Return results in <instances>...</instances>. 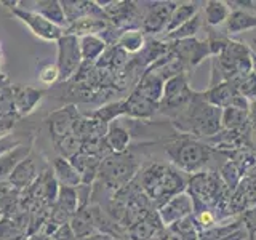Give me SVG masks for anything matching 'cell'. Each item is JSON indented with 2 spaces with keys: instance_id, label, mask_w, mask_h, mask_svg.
Here are the masks:
<instances>
[{
  "instance_id": "1",
  "label": "cell",
  "mask_w": 256,
  "mask_h": 240,
  "mask_svg": "<svg viewBox=\"0 0 256 240\" xmlns=\"http://www.w3.org/2000/svg\"><path fill=\"white\" fill-rule=\"evenodd\" d=\"M140 189L158 208L188 189V178L173 165L154 162L140 172Z\"/></svg>"
},
{
  "instance_id": "2",
  "label": "cell",
  "mask_w": 256,
  "mask_h": 240,
  "mask_svg": "<svg viewBox=\"0 0 256 240\" xmlns=\"http://www.w3.org/2000/svg\"><path fill=\"white\" fill-rule=\"evenodd\" d=\"M213 149L206 146L204 140L192 138L188 134H180L165 142V154L174 168L184 174H196L205 172Z\"/></svg>"
},
{
  "instance_id": "3",
  "label": "cell",
  "mask_w": 256,
  "mask_h": 240,
  "mask_svg": "<svg viewBox=\"0 0 256 240\" xmlns=\"http://www.w3.org/2000/svg\"><path fill=\"white\" fill-rule=\"evenodd\" d=\"M141 172V164L133 154H109L100 164L98 180L104 184V188L114 192L122 190L130 186L134 176Z\"/></svg>"
},
{
  "instance_id": "4",
  "label": "cell",
  "mask_w": 256,
  "mask_h": 240,
  "mask_svg": "<svg viewBox=\"0 0 256 240\" xmlns=\"http://www.w3.org/2000/svg\"><path fill=\"white\" fill-rule=\"evenodd\" d=\"M82 53H80V42L74 36L64 34L58 40V60L56 66L60 69V80H68L82 66Z\"/></svg>"
},
{
  "instance_id": "5",
  "label": "cell",
  "mask_w": 256,
  "mask_h": 240,
  "mask_svg": "<svg viewBox=\"0 0 256 240\" xmlns=\"http://www.w3.org/2000/svg\"><path fill=\"white\" fill-rule=\"evenodd\" d=\"M48 164L40 157L36 152H30V154L22 160V162L18 164V166L14 168L12 176L8 178V182L12 186L22 189V188H29L32 186L40 174H42L45 170H48Z\"/></svg>"
},
{
  "instance_id": "6",
  "label": "cell",
  "mask_w": 256,
  "mask_h": 240,
  "mask_svg": "<svg viewBox=\"0 0 256 240\" xmlns=\"http://www.w3.org/2000/svg\"><path fill=\"white\" fill-rule=\"evenodd\" d=\"M12 13L18 18L20 21H22L26 26L30 29V32L34 36L48 40V42H53V40H58L64 36V30L60 29L58 26H54L50 21H46L44 16H40L38 13H36L34 10H24V8H13Z\"/></svg>"
},
{
  "instance_id": "7",
  "label": "cell",
  "mask_w": 256,
  "mask_h": 240,
  "mask_svg": "<svg viewBox=\"0 0 256 240\" xmlns=\"http://www.w3.org/2000/svg\"><path fill=\"white\" fill-rule=\"evenodd\" d=\"M157 213L160 216V221H162L164 228H172L173 224L178 221L188 218L192 213H194V205H192V198L186 190L181 192V194L172 197L170 200L157 208Z\"/></svg>"
},
{
  "instance_id": "8",
  "label": "cell",
  "mask_w": 256,
  "mask_h": 240,
  "mask_svg": "<svg viewBox=\"0 0 256 240\" xmlns=\"http://www.w3.org/2000/svg\"><path fill=\"white\" fill-rule=\"evenodd\" d=\"M80 118V114L76 106H64L58 110L52 112L50 116L46 117V124L50 128V134H52V141H58L66 138V136L72 134L74 132L76 122Z\"/></svg>"
},
{
  "instance_id": "9",
  "label": "cell",
  "mask_w": 256,
  "mask_h": 240,
  "mask_svg": "<svg viewBox=\"0 0 256 240\" xmlns=\"http://www.w3.org/2000/svg\"><path fill=\"white\" fill-rule=\"evenodd\" d=\"M180 2H156L148 10L142 18V30L146 34L156 36L158 32H165L170 18Z\"/></svg>"
},
{
  "instance_id": "10",
  "label": "cell",
  "mask_w": 256,
  "mask_h": 240,
  "mask_svg": "<svg viewBox=\"0 0 256 240\" xmlns=\"http://www.w3.org/2000/svg\"><path fill=\"white\" fill-rule=\"evenodd\" d=\"M164 229L157 210H150L126 229V236L130 240H150Z\"/></svg>"
},
{
  "instance_id": "11",
  "label": "cell",
  "mask_w": 256,
  "mask_h": 240,
  "mask_svg": "<svg viewBox=\"0 0 256 240\" xmlns=\"http://www.w3.org/2000/svg\"><path fill=\"white\" fill-rule=\"evenodd\" d=\"M237 94L238 92L234 82H222L213 88H206L205 92H200V96L206 104L218 109L230 108L234 100L237 98Z\"/></svg>"
},
{
  "instance_id": "12",
  "label": "cell",
  "mask_w": 256,
  "mask_h": 240,
  "mask_svg": "<svg viewBox=\"0 0 256 240\" xmlns=\"http://www.w3.org/2000/svg\"><path fill=\"white\" fill-rule=\"evenodd\" d=\"M164 88H165V78L162 76L154 70H144L134 92L141 94L142 98H146L156 104H160V101L164 98Z\"/></svg>"
},
{
  "instance_id": "13",
  "label": "cell",
  "mask_w": 256,
  "mask_h": 240,
  "mask_svg": "<svg viewBox=\"0 0 256 240\" xmlns=\"http://www.w3.org/2000/svg\"><path fill=\"white\" fill-rule=\"evenodd\" d=\"M256 29V13L242 10V8H234L230 10L228 21L222 24V32L228 37L236 34H245Z\"/></svg>"
},
{
  "instance_id": "14",
  "label": "cell",
  "mask_w": 256,
  "mask_h": 240,
  "mask_svg": "<svg viewBox=\"0 0 256 240\" xmlns=\"http://www.w3.org/2000/svg\"><path fill=\"white\" fill-rule=\"evenodd\" d=\"M45 92L36 90L32 86H21L14 85V110L20 117H26L30 112H34L36 108L44 100Z\"/></svg>"
},
{
  "instance_id": "15",
  "label": "cell",
  "mask_w": 256,
  "mask_h": 240,
  "mask_svg": "<svg viewBox=\"0 0 256 240\" xmlns=\"http://www.w3.org/2000/svg\"><path fill=\"white\" fill-rule=\"evenodd\" d=\"M256 205V178H244L230 196L232 213H242Z\"/></svg>"
},
{
  "instance_id": "16",
  "label": "cell",
  "mask_w": 256,
  "mask_h": 240,
  "mask_svg": "<svg viewBox=\"0 0 256 240\" xmlns=\"http://www.w3.org/2000/svg\"><path fill=\"white\" fill-rule=\"evenodd\" d=\"M130 132L120 120L109 124L106 136H104V142H106L110 154H124V152H126L128 146H130Z\"/></svg>"
},
{
  "instance_id": "17",
  "label": "cell",
  "mask_w": 256,
  "mask_h": 240,
  "mask_svg": "<svg viewBox=\"0 0 256 240\" xmlns=\"http://www.w3.org/2000/svg\"><path fill=\"white\" fill-rule=\"evenodd\" d=\"M110 26L109 21L100 18H80L76 22L69 24V28L64 30V34L74 36L77 38H82L86 36H100Z\"/></svg>"
},
{
  "instance_id": "18",
  "label": "cell",
  "mask_w": 256,
  "mask_h": 240,
  "mask_svg": "<svg viewBox=\"0 0 256 240\" xmlns=\"http://www.w3.org/2000/svg\"><path fill=\"white\" fill-rule=\"evenodd\" d=\"M202 16L206 28H220L228 21L230 14V6L222 0H208L202 2Z\"/></svg>"
},
{
  "instance_id": "19",
  "label": "cell",
  "mask_w": 256,
  "mask_h": 240,
  "mask_svg": "<svg viewBox=\"0 0 256 240\" xmlns=\"http://www.w3.org/2000/svg\"><path fill=\"white\" fill-rule=\"evenodd\" d=\"M69 226L74 232L77 240H82L88 236L94 234L96 226H94V218H93V208L88 205L85 208H78L77 213L72 216L69 221Z\"/></svg>"
},
{
  "instance_id": "20",
  "label": "cell",
  "mask_w": 256,
  "mask_h": 240,
  "mask_svg": "<svg viewBox=\"0 0 256 240\" xmlns=\"http://www.w3.org/2000/svg\"><path fill=\"white\" fill-rule=\"evenodd\" d=\"M52 168H53V174H54V178H56V181H58L60 186L76 189L82 184L78 172L76 170L74 165H72L69 160L58 156L53 160Z\"/></svg>"
},
{
  "instance_id": "21",
  "label": "cell",
  "mask_w": 256,
  "mask_h": 240,
  "mask_svg": "<svg viewBox=\"0 0 256 240\" xmlns=\"http://www.w3.org/2000/svg\"><path fill=\"white\" fill-rule=\"evenodd\" d=\"M125 106H126V112L125 116L132 117V118H144L148 120L152 116L156 114L160 104L152 102L146 98H142L141 94H138L136 92H133L128 98L125 100Z\"/></svg>"
},
{
  "instance_id": "22",
  "label": "cell",
  "mask_w": 256,
  "mask_h": 240,
  "mask_svg": "<svg viewBox=\"0 0 256 240\" xmlns=\"http://www.w3.org/2000/svg\"><path fill=\"white\" fill-rule=\"evenodd\" d=\"M34 12L38 13L40 16H44L46 21H50L52 24L58 26L62 30H66L69 26L66 14L62 12L61 2H58V0H40V2H36Z\"/></svg>"
},
{
  "instance_id": "23",
  "label": "cell",
  "mask_w": 256,
  "mask_h": 240,
  "mask_svg": "<svg viewBox=\"0 0 256 240\" xmlns=\"http://www.w3.org/2000/svg\"><path fill=\"white\" fill-rule=\"evenodd\" d=\"M32 152L30 146H26V144H21V146L14 148L13 150L6 152L5 156L0 157V182L6 181L12 176L13 170L18 166L20 162H22L29 154Z\"/></svg>"
},
{
  "instance_id": "24",
  "label": "cell",
  "mask_w": 256,
  "mask_h": 240,
  "mask_svg": "<svg viewBox=\"0 0 256 240\" xmlns=\"http://www.w3.org/2000/svg\"><path fill=\"white\" fill-rule=\"evenodd\" d=\"M200 5H202V2H180L172 14L170 22H168V26L165 29V34H170L174 29L182 26L184 22H188L190 18H194V16L202 10Z\"/></svg>"
},
{
  "instance_id": "25",
  "label": "cell",
  "mask_w": 256,
  "mask_h": 240,
  "mask_svg": "<svg viewBox=\"0 0 256 240\" xmlns=\"http://www.w3.org/2000/svg\"><path fill=\"white\" fill-rule=\"evenodd\" d=\"M250 125V112L237 109V108H226L221 112V126L228 132H242Z\"/></svg>"
},
{
  "instance_id": "26",
  "label": "cell",
  "mask_w": 256,
  "mask_h": 240,
  "mask_svg": "<svg viewBox=\"0 0 256 240\" xmlns=\"http://www.w3.org/2000/svg\"><path fill=\"white\" fill-rule=\"evenodd\" d=\"M80 42V53H82V60L85 62H96L102 53L106 52V42L100 36H86L78 38Z\"/></svg>"
},
{
  "instance_id": "27",
  "label": "cell",
  "mask_w": 256,
  "mask_h": 240,
  "mask_svg": "<svg viewBox=\"0 0 256 240\" xmlns=\"http://www.w3.org/2000/svg\"><path fill=\"white\" fill-rule=\"evenodd\" d=\"M204 16L202 13H197L194 18H190L188 22H184L182 26H180L178 29H174L170 34H165L164 38L166 42H176V40H186V38H194L196 34L200 30L204 24Z\"/></svg>"
},
{
  "instance_id": "28",
  "label": "cell",
  "mask_w": 256,
  "mask_h": 240,
  "mask_svg": "<svg viewBox=\"0 0 256 240\" xmlns=\"http://www.w3.org/2000/svg\"><path fill=\"white\" fill-rule=\"evenodd\" d=\"M144 45H146V40H144V34L138 29H125L122 32V36L117 40V46L120 50H124L126 54L128 53H140Z\"/></svg>"
},
{
  "instance_id": "29",
  "label": "cell",
  "mask_w": 256,
  "mask_h": 240,
  "mask_svg": "<svg viewBox=\"0 0 256 240\" xmlns=\"http://www.w3.org/2000/svg\"><path fill=\"white\" fill-rule=\"evenodd\" d=\"M126 112V106H125V100H120V101H114V102H109L106 104V106L100 108L98 110L93 112V118L100 120V122L102 124H112L116 122V120H118L122 116H125Z\"/></svg>"
},
{
  "instance_id": "30",
  "label": "cell",
  "mask_w": 256,
  "mask_h": 240,
  "mask_svg": "<svg viewBox=\"0 0 256 240\" xmlns=\"http://www.w3.org/2000/svg\"><path fill=\"white\" fill-rule=\"evenodd\" d=\"M242 226V220L232 221L229 224H216V226L210 228V229H204L198 230V240H221L224 237L230 236L232 232H236Z\"/></svg>"
},
{
  "instance_id": "31",
  "label": "cell",
  "mask_w": 256,
  "mask_h": 240,
  "mask_svg": "<svg viewBox=\"0 0 256 240\" xmlns=\"http://www.w3.org/2000/svg\"><path fill=\"white\" fill-rule=\"evenodd\" d=\"M220 176H221V180L224 181V184H226L230 192H234L237 189V186L240 184V181L244 180L242 172H240L237 162L234 158H230V157H229V160H226V162L221 165Z\"/></svg>"
},
{
  "instance_id": "32",
  "label": "cell",
  "mask_w": 256,
  "mask_h": 240,
  "mask_svg": "<svg viewBox=\"0 0 256 240\" xmlns=\"http://www.w3.org/2000/svg\"><path fill=\"white\" fill-rule=\"evenodd\" d=\"M53 146L56 152L60 154V157L70 160L74 156H77L80 150H82V142H80L74 134H69L66 138L58 140L53 142Z\"/></svg>"
},
{
  "instance_id": "33",
  "label": "cell",
  "mask_w": 256,
  "mask_h": 240,
  "mask_svg": "<svg viewBox=\"0 0 256 240\" xmlns=\"http://www.w3.org/2000/svg\"><path fill=\"white\" fill-rule=\"evenodd\" d=\"M237 92L250 102H256V72H250L238 80H234Z\"/></svg>"
},
{
  "instance_id": "34",
  "label": "cell",
  "mask_w": 256,
  "mask_h": 240,
  "mask_svg": "<svg viewBox=\"0 0 256 240\" xmlns=\"http://www.w3.org/2000/svg\"><path fill=\"white\" fill-rule=\"evenodd\" d=\"M240 220H242L244 228L246 229L248 240H256V205L240 213Z\"/></svg>"
},
{
  "instance_id": "35",
  "label": "cell",
  "mask_w": 256,
  "mask_h": 240,
  "mask_svg": "<svg viewBox=\"0 0 256 240\" xmlns=\"http://www.w3.org/2000/svg\"><path fill=\"white\" fill-rule=\"evenodd\" d=\"M38 80L46 86H52L54 82L60 80V69L53 62H45L38 69Z\"/></svg>"
},
{
  "instance_id": "36",
  "label": "cell",
  "mask_w": 256,
  "mask_h": 240,
  "mask_svg": "<svg viewBox=\"0 0 256 240\" xmlns=\"http://www.w3.org/2000/svg\"><path fill=\"white\" fill-rule=\"evenodd\" d=\"M14 110V85L10 84L8 86L0 88V114Z\"/></svg>"
},
{
  "instance_id": "37",
  "label": "cell",
  "mask_w": 256,
  "mask_h": 240,
  "mask_svg": "<svg viewBox=\"0 0 256 240\" xmlns=\"http://www.w3.org/2000/svg\"><path fill=\"white\" fill-rule=\"evenodd\" d=\"M21 117L16 112H6V114H0V136L12 134V130L14 128L16 122Z\"/></svg>"
},
{
  "instance_id": "38",
  "label": "cell",
  "mask_w": 256,
  "mask_h": 240,
  "mask_svg": "<svg viewBox=\"0 0 256 240\" xmlns=\"http://www.w3.org/2000/svg\"><path fill=\"white\" fill-rule=\"evenodd\" d=\"M21 141L13 134H6V136H0V157L5 156L6 152L13 150L14 148L21 146Z\"/></svg>"
},
{
  "instance_id": "39",
  "label": "cell",
  "mask_w": 256,
  "mask_h": 240,
  "mask_svg": "<svg viewBox=\"0 0 256 240\" xmlns=\"http://www.w3.org/2000/svg\"><path fill=\"white\" fill-rule=\"evenodd\" d=\"M240 42L245 44L248 48H250V52H252V53H256V29H253V30H250V32H245Z\"/></svg>"
},
{
  "instance_id": "40",
  "label": "cell",
  "mask_w": 256,
  "mask_h": 240,
  "mask_svg": "<svg viewBox=\"0 0 256 240\" xmlns=\"http://www.w3.org/2000/svg\"><path fill=\"white\" fill-rule=\"evenodd\" d=\"M82 240H117L112 234H108V232H94V234L88 236Z\"/></svg>"
},
{
  "instance_id": "41",
  "label": "cell",
  "mask_w": 256,
  "mask_h": 240,
  "mask_svg": "<svg viewBox=\"0 0 256 240\" xmlns=\"http://www.w3.org/2000/svg\"><path fill=\"white\" fill-rule=\"evenodd\" d=\"M246 237V234L242 230V229H238V230H236V232H232L230 236H228V237H224V238H221V240H244Z\"/></svg>"
},
{
  "instance_id": "42",
  "label": "cell",
  "mask_w": 256,
  "mask_h": 240,
  "mask_svg": "<svg viewBox=\"0 0 256 240\" xmlns=\"http://www.w3.org/2000/svg\"><path fill=\"white\" fill-rule=\"evenodd\" d=\"M252 64H253V72H256V53H252Z\"/></svg>"
},
{
  "instance_id": "43",
  "label": "cell",
  "mask_w": 256,
  "mask_h": 240,
  "mask_svg": "<svg viewBox=\"0 0 256 240\" xmlns=\"http://www.w3.org/2000/svg\"><path fill=\"white\" fill-rule=\"evenodd\" d=\"M4 61V48H2V42H0V64Z\"/></svg>"
},
{
  "instance_id": "44",
  "label": "cell",
  "mask_w": 256,
  "mask_h": 240,
  "mask_svg": "<svg viewBox=\"0 0 256 240\" xmlns=\"http://www.w3.org/2000/svg\"><path fill=\"white\" fill-rule=\"evenodd\" d=\"M117 240H130V238H117Z\"/></svg>"
}]
</instances>
